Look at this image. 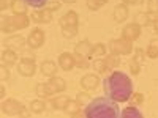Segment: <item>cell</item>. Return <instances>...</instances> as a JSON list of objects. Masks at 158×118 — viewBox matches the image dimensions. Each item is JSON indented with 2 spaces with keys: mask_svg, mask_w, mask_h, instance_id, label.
<instances>
[{
  "mask_svg": "<svg viewBox=\"0 0 158 118\" xmlns=\"http://www.w3.org/2000/svg\"><path fill=\"white\" fill-rule=\"evenodd\" d=\"M103 88L106 96L112 98L117 102L130 101L131 95H133V84H131L130 77L122 71L111 73V76L103 81Z\"/></svg>",
  "mask_w": 158,
  "mask_h": 118,
  "instance_id": "obj_1",
  "label": "cell"
},
{
  "mask_svg": "<svg viewBox=\"0 0 158 118\" xmlns=\"http://www.w3.org/2000/svg\"><path fill=\"white\" fill-rule=\"evenodd\" d=\"M84 115L90 116V118H100V116L117 118V116L122 115V110H120V107H118L117 101H114L109 96H104V98L92 99L87 104V107L84 110Z\"/></svg>",
  "mask_w": 158,
  "mask_h": 118,
  "instance_id": "obj_2",
  "label": "cell"
},
{
  "mask_svg": "<svg viewBox=\"0 0 158 118\" xmlns=\"http://www.w3.org/2000/svg\"><path fill=\"white\" fill-rule=\"evenodd\" d=\"M30 19L32 18H29L27 14H15L11 18L3 16V19H2V32L3 33H13L16 30H22L25 27H29Z\"/></svg>",
  "mask_w": 158,
  "mask_h": 118,
  "instance_id": "obj_3",
  "label": "cell"
},
{
  "mask_svg": "<svg viewBox=\"0 0 158 118\" xmlns=\"http://www.w3.org/2000/svg\"><path fill=\"white\" fill-rule=\"evenodd\" d=\"M130 39L127 38H118V39H112L109 47H111V52H114V54H118V55H128L131 50H133V46H131Z\"/></svg>",
  "mask_w": 158,
  "mask_h": 118,
  "instance_id": "obj_4",
  "label": "cell"
},
{
  "mask_svg": "<svg viewBox=\"0 0 158 118\" xmlns=\"http://www.w3.org/2000/svg\"><path fill=\"white\" fill-rule=\"evenodd\" d=\"M44 43V32L41 29H33L27 36V46L30 49H38Z\"/></svg>",
  "mask_w": 158,
  "mask_h": 118,
  "instance_id": "obj_5",
  "label": "cell"
},
{
  "mask_svg": "<svg viewBox=\"0 0 158 118\" xmlns=\"http://www.w3.org/2000/svg\"><path fill=\"white\" fill-rule=\"evenodd\" d=\"M24 110V106L18 99H5L2 102V112L6 115H21Z\"/></svg>",
  "mask_w": 158,
  "mask_h": 118,
  "instance_id": "obj_6",
  "label": "cell"
},
{
  "mask_svg": "<svg viewBox=\"0 0 158 118\" xmlns=\"http://www.w3.org/2000/svg\"><path fill=\"white\" fill-rule=\"evenodd\" d=\"M141 27L138 22H131V24H127L123 30H122V36L130 39V41H136V39L141 36Z\"/></svg>",
  "mask_w": 158,
  "mask_h": 118,
  "instance_id": "obj_7",
  "label": "cell"
},
{
  "mask_svg": "<svg viewBox=\"0 0 158 118\" xmlns=\"http://www.w3.org/2000/svg\"><path fill=\"white\" fill-rule=\"evenodd\" d=\"M35 69H36V65H35V60H21L18 63V73L24 77H32L35 74Z\"/></svg>",
  "mask_w": 158,
  "mask_h": 118,
  "instance_id": "obj_8",
  "label": "cell"
},
{
  "mask_svg": "<svg viewBox=\"0 0 158 118\" xmlns=\"http://www.w3.org/2000/svg\"><path fill=\"white\" fill-rule=\"evenodd\" d=\"M32 21L36 24H48L52 21V11L49 8H40L36 11L32 13Z\"/></svg>",
  "mask_w": 158,
  "mask_h": 118,
  "instance_id": "obj_9",
  "label": "cell"
},
{
  "mask_svg": "<svg viewBox=\"0 0 158 118\" xmlns=\"http://www.w3.org/2000/svg\"><path fill=\"white\" fill-rule=\"evenodd\" d=\"M46 85H48V90H49L51 96L56 95V93H62V91L67 88V84H65V81L62 77H52L51 81L46 82Z\"/></svg>",
  "mask_w": 158,
  "mask_h": 118,
  "instance_id": "obj_10",
  "label": "cell"
},
{
  "mask_svg": "<svg viewBox=\"0 0 158 118\" xmlns=\"http://www.w3.org/2000/svg\"><path fill=\"white\" fill-rule=\"evenodd\" d=\"M59 66L63 69V71H70L76 66V61H74V55L68 54V52H63L59 57Z\"/></svg>",
  "mask_w": 158,
  "mask_h": 118,
  "instance_id": "obj_11",
  "label": "cell"
},
{
  "mask_svg": "<svg viewBox=\"0 0 158 118\" xmlns=\"http://www.w3.org/2000/svg\"><path fill=\"white\" fill-rule=\"evenodd\" d=\"M5 44L11 49H22L24 44H27V38H24L22 35H13L5 41Z\"/></svg>",
  "mask_w": 158,
  "mask_h": 118,
  "instance_id": "obj_12",
  "label": "cell"
},
{
  "mask_svg": "<svg viewBox=\"0 0 158 118\" xmlns=\"http://www.w3.org/2000/svg\"><path fill=\"white\" fill-rule=\"evenodd\" d=\"M92 49H94V46H92V44L87 41V39H85V41H81V43H77V44H76L74 54L89 58V57H92Z\"/></svg>",
  "mask_w": 158,
  "mask_h": 118,
  "instance_id": "obj_13",
  "label": "cell"
},
{
  "mask_svg": "<svg viewBox=\"0 0 158 118\" xmlns=\"http://www.w3.org/2000/svg\"><path fill=\"white\" fill-rule=\"evenodd\" d=\"M81 87L84 90H94L98 87V76L97 74H85L81 79Z\"/></svg>",
  "mask_w": 158,
  "mask_h": 118,
  "instance_id": "obj_14",
  "label": "cell"
},
{
  "mask_svg": "<svg viewBox=\"0 0 158 118\" xmlns=\"http://www.w3.org/2000/svg\"><path fill=\"white\" fill-rule=\"evenodd\" d=\"M2 61H3V65H6V66H13V65L18 61V54L15 52V49L6 47L2 52Z\"/></svg>",
  "mask_w": 158,
  "mask_h": 118,
  "instance_id": "obj_15",
  "label": "cell"
},
{
  "mask_svg": "<svg viewBox=\"0 0 158 118\" xmlns=\"http://www.w3.org/2000/svg\"><path fill=\"white\" fill-rule=\"evenodd\" d=\"M114 19L115 22H125L128 19V6L125 3H120L114 8Z\"/></svg>",
  "mask_w": 158,
  "mask_h": 118,
  "instance_id": "obj_16",
  "label": "cell"
},
{
  "mask_svg": "<svg viewBox=\"0 0 158 118\" xmlns=\"http://www.w3.org/2000/svg\"><path fill=\"white\" fill-rule=\"evenodd\" d=\"M79 22V18H77V13L76 11H68L62 19H60V25L62 29L63 27H70V25H77Z\"/></svg>",
  "mask_w": 158,
  "mask_h": 118,
  "instance_id": "obj_17",
  "label": "cell"
},
{
  "mask_svg": "<svg viewBox=\"0 0 158 118\" xmlns=\"http://www.w3.org/2000/svg\"><path fill=\"white\" fill-rule=\"evenodd\" d=\"M41 73L44 74V76H48V77H54L56 76V73H57V65L54 63V61H51V60H44L43 63H41Z\"/></svg>",
  "mask_w": 158,
  "mask_h": 118,
  "instance_id": "obj_18",
  "label": "cell"
},
{
  "mask_svg": "<svg viewBox=\"0 0 158 118\" xmlns=\"http://www.w3.org/2000/svg\"><path fill=\"white\" fill-rule=\"evenodd\" d=\"M27 3L24 2V0H15L13 2V5H11V10H13V13L15 14H25L27 13Z\"/></svg>",
  "mask_w": 158,
  "mask_h": 118,
  "instance_id": "obj_19",
  "label": "cell"
},
{
  "mask_svg": "<svg viewBox=\"0 0 158 118\" xmlns=\"http://www.w3.org/2000/svg\"><path fill=\"white\" fill-rule=\"evenodd\" d=\"M44 109H46V102L43 101V98L30 102V112L32 113H41V112H44Z\"/></svg>",
  "mask_w": 158,
  "mask_h": 118,
  "instance_id": "obj_20",
  "label": "cell"
},
{
  "mask_svg": "<svg viewBox=\"0 0 158 118\" xmlns=\"http://www.w3.org/2000/svg\"><path fill=\"white\" fill-rule=\"evenodd\" d=\"M79 109H81V106H79V102L74 99H68V102H67V106H65V112H67L68 115H77L79 113Z\"/></svg>",
  "mask_w": 158,
  "mask_h": 118,
  "instance_id": "obj_21",
  "label": "cell"
},
{
  "mask_svg": "<svg viewBox=\"0 0 158 118\" xmlns=\"http://www.w3.org/2000/svg\"><path fill=\"white\" fill-rule=\"evenodd\" d=\"M122 116H133V118H142V112L136 106H130L125 110H122Z\"/></svg>",
  "mask_w": 158,
  "mask_h": 118,
  "instance_id": "obj_22",
  "label": "cell"
},
{
  "mask_svg": "<svg viewBox=\"0 0 158 118\" xmlns=\"http://www.w3.org/2000/svg\"><path fill=\"white\" fill-rule=\"evenodd\" d=\"M67 102H68V98L67 96H57L51 101V106L54 107L56 110L59 109H65V106H67Z\"/></svg>",
  "mask_w": 158,
  "mask_h": 118,
  "instance_id": "obj_23",
  "label": "cell"
},
{
  "mask_svg": "<svg viewBox=\"0 0 158 118\" xmlns=\"http://www.w3.org/2000/svg\"><path fill=\"white\" fill-rule=\"evenodd\" d=\"M103 55H106V47H104V44L98 43L94 46V49H92V57H95V58H100Z\"/></svg>",
  "mask_w": 158,
  "mask_h": 118,
  "instance_id": "obj_24",
  "label": "cell"
},
{
  "mask_svg": "<svg viewBox=\"0 0 158 118\" xmlns=\"http://www.w3.org/2000/svg\"><path fill=\"white\" fill-rule=\"evenodd\" d=\"M92 66H94V69H95V71H98V74L106 73V69H108V65H106V61L101 60V58H97L94 63H92Z\"/></svg>",
  "mask_w": 158,
  "mask_h": 118,
  "instance_id": "obj_25",
  "label": "cell"
},
{
  "mask_svg": "<svg viewBox=\"0 0 158 118\" xmlns=\"http://www.w3.org/2000/svg\"><path fill=\"white\" fill-rule=\"evenodd\" d=\"M104 61H106L108 68H117L118 63H120V60H118V54H114L112 52L111 55H108L106 58H104Z\"/></svg>",
  "mask_w": 158,
  "mask_h": 118,
  "instance_id": "obj_26",
  "label": "cell"
},
{
  "mask_svg": "<svg viewBox=\"0 0 158 118\" xmlns=\"http://www.w3.org/2000/svg\"><path fill=\"white\" fill-rule=\"evenodd\" d=\"M25 3H27L29 6L35 8V10H40V8H44L51 0H24Z\"/></svg>",
  "mask_w": 158,
  "mask_h": 118,
  "instance_id": "obj_27",
  "label": "cell"
},
{
  "mask_svg": "<svg viewBox=\"0 0 158 118\" xmlns=\"http://www.w3.org/2000/svg\"><path fill=\"white\" fill-rule=\"evenodd\" d=\"M35 93H36L40 98H48V96H51L46 84H38V85L35 87Z\"/></svg>",
  "mask_w": 158,
  "mask_h": 118,
  "instance_id": "obj_28",
  "label": "cell"
},
{
  "mask_svg": "<svg viewBox=\"0 0 158 118\" xmlns=\"http://www.w3.org/2000/svg\"><path fill=\"white\" fill-rule=\"evenodd\" d=\"M155 19H152V16L149 14V13H141V14L138 16V24L139 25H149V24H153Z\"/></svg>",
  "mask_w": 158,
  "mask_h": 118,
  "instance_id": "obj_29",
  "label": "cell"
},
{
  "mask_svg": "<svg viewBox=\"0 0 158 118\" xmlns=\"http://www.w3.org/2000/svg\"><path fill=\"white\" fill-rule=\"evenodd\" d=\"M146 54H147V57H150V58H156L158 57V41H152V44L147 47V50H146Z\"/></svg>",
  "mask_w": 158,
  "mask_h": 118,
  "instance_id": "obj_30",
  "label": "cell"
},
{
  "mask_svg": "<svg viewBox=\"0 0 158 118\" xmlns=\"http://www.w3.org/2000/svg\"><path fill=\"white\" fill-rule=\"evenodd\" d=\"M77 33V25H70V27H63L62 29V35L65 38H73Z\"/></svg>",
  "mask_w": 158,
  "mask_h": 118,
  "instance_id": "obj_31",
  "label": "cell"
},
{
  "mask_svg": "<svg viewBox=\"0 0 158 118\" xmlns=\"http://www.w3.org/2000/svg\"><path fill=\"white\" fill-rule=\"evenodd\" d=\"M74 61H76V66L81 68V69H84V68L89 66L87 58H85V57H81V55H77V54H74Z\"/></svg>",
  "mask_w": 158,
  "mask_h": 118,
  "instance_id": "obj_32",
  "label": "cell"
},
{
  "mask_svg": "<svg viewBox=\"0 0 158 118\" xmlns=\"http://www.w3.org/2000/svg\"><path fill=\"white\" fill-rule=\"evenodd\" d=\"M147 13H153V14H156L158 13V0H149L147 2Z\"/></svg>",
  "mask_w": 158,
  "mask_h": 118,
  "instance_id": "obj_33",
  "label": "cell"
},
{
  "mask_svg": "<svg viewBox=\"0 0 158 118\" xmlns=\"http://www.w3.org/2000/svg\"><path fill=\"white\" fill-rule=\"evenodd\" d=\"M10 66H6V65H2V68H0V79L5 82V81H10Z\"/></svg>",
  "mask_w": 158,
  "mask_h": 118,
  "instance_id": "obj_34",
  "label": "cell"
},
{
  "mask_svg": "<svg viewBox=\"0 0 158 118\" xmlns=\"http://www.w3.org/2000/svg\"><path fill=\"white\" fill-rule=\"evenodd\" d=\"M85 5H87V8L89 10H92V11H95V10H98L103 3L100 2V0H87L85 2Z\"/></svg>",
  "mask_w": 158,
  "mask_h": 118,
  "instance_id": "obj_35",
  "label": "cell"
},
{
  "mask_svg": "<svg viewBox=\"0 0 158 118\" xmlns=\"http://www.w3.org/2000/svg\"><path fill=\"white\" fill-rule=\"evenodd\" d=\"M76 101L79 102V106H85V102L89 101V96H87V93H79L77 95V98H76Z\"/></svg>",
  "mask_w": 158,
  "mask_h": 118,
  "instance_id": "obj_36",
  "label": "cell"
},
{
  "mask_svg": "<svg viewBox=\"0 0 158 118\" xmlns=\"http://www.w3.org/2000/svg\"><path fill=\"white\" fill-rule=\"evenodd\" d=\"M130 99H131V106H138V104L142 102V96H141V95H136V93L131 95Z\"/></svg>",
  "mask_w": 158,
  "mask_h": 118,
  "instance_id": "obj_37",
  "label": "cell"
},
{
  "mask_svg": "<svg viewBox=\"0 0 158 118\" xmlns=\"http://www.w3.org/2000/svg\"><path fill=\"white\" fill-rule=\"evenodd\" d=\"M21 57H22L24 60H35V55L32 54V50H24V49H22Z\"/></svg>",
  "mask_w": 158,
  "mask_h": 118,
  "instance_id": "obj_38",
  "label": "cell"
},
{
  "mask_svg": "<svg viewBox=\"0 0 158 118\" xmlns=\"http://www.w3.org/2000/svg\"><path fill=\"white\" fill-rule=\"evenodd\" d=\"M13 2H15V0H0V8L6 10V8H10L13 5Z\"/></svg>",
  "mask_w": 158,
  "mask_h": 118,
  "instance_id": "obj_39",
  "label": "cell"
},
{
  "mask_svg": "<svg viewBox=\"0 0 158 118\" xmlns=\"http://www.w3.org/2000/svg\"><path fill=\"white\" fill-rule=\"evenodd\" d=\"M131 73H133V74H139V63L135 61V60H131Z\"/></svg>",
  "mask_w": 158,
  "mask_h": 118,
  "instance_id": "obj_40",
  "label": "cell"
},
{
  "mask_svg": "<svg viewBox=\"0 0 158 118\" xmlns=\"http://www.w3.org/2000/svg\"><path fill=\"white\" fill-rule=\"evenodd\" d=\"M46 8H49L51 11H56L57 8H60V3H59V2H49V3L46 5Z\"/></svg>",
  "mask_w": 158,
  "mask_h": 118,
  "instance_id": "obj_41",
  "label": "cell"
},
{
  "mask_svg": "<svg viewBox=\"0 0 158 118\" xmlns=\"http://www.w3.org/2000/svg\"><path fill=\"white\" fill-rule=\"evenodd\" d=\"M125 5H141L142 0H123Z\"/></svg>",
  "mask_w": 158,
  "mask_h": 118,
  "instance_id": "obj_42",
  "label": "cell"
},
{
  "mask_svg": "<svg viewBox=\"0 0 158 118\" xmlns=\"http://www.w3.org/2000/svg\"><path fill=\"white\" fill-rule=\"evenodd\" d=\"M133 60H135V61H138V63L142 60V50H141V49H138V50H136V55L133 57Z\"/></svg>",
  "mask_w": 158,
  "mask_h": 118,
  "instance_id": "obj_43",
  "label": "cell"
},
{
  "mask_svg": "<svg viewBox=\"0 0 158 118\" xmlns=\"http://www.w3.org/2000/svg\"><path fill=\"white\" fill-rule=\"evenodd\" d=\"M153 30L158 35V18H155V21H153Z\"/></svg>",
  "mask_w": 158,
  "mask_h": 118,
  "instance_id": "obj_44",
  "label": "cell"
},
{
  "mask_svg": "<svg viewBox=\"0 0 158 118\" xmlns=\"http://www.w3.org/2000/svg\"><path fill=\"white\" fill-rule=\"evenodd\" d=\"M5 93H6V88H5V85H2L0 87V96H5Z\"/></svg>",
  "mask_w": 158,
  "mask_h": 118,
  "instance_id": "obj_45",
  "label": "cell"
},
{
  "mask_svg": "<svg viewBox=\"0 0 158 118\" xmlns=\"http://www.w3.org/2000/svg\"><path fill=\"white\" fill-rule=\"evenodd\" d=\"M62 2H65V3H74L76 0H62Z\"/></svg>",
  "mask_w": 158,
  "mask_h": 118,
  "instance_id": "obj_46",
  "label": "cell"
},
{
  "mask_svg": "<svg viewBox=\"0 0 158 118\" xmlns=\"http://www.w3.org/2000/svg\"><path fill=\"white\" fill-rule=\"evenodd\" d=\"M100 2H101V3H106V2H108V0H100Z\"/></svg>",
  "mask_w": 158,
  "mask_h": 118,
  "instance_id": "obj_47",
  "label": "cell"
}]
</instances>
